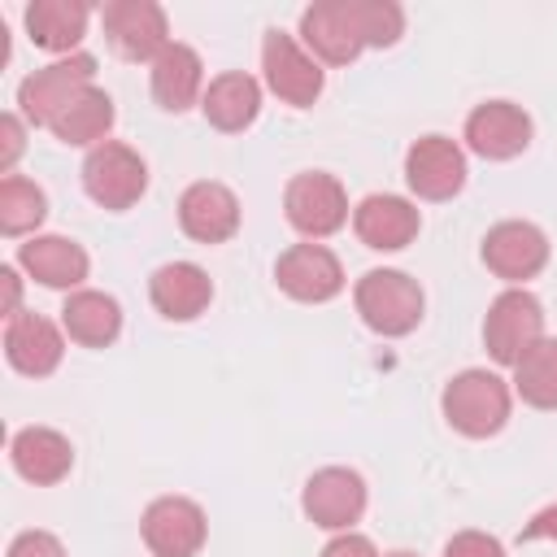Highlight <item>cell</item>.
<instances>
[{"label":"cell","mask_w":557,"mask_h":557,"mask_svg":"<svg viewBox=\"0 0 557 557\" xmlns=\"http://www.w3.org/2000/svg\"><path fill=\"white\" fill-rule=\"evenodd\" d=\"M61 352H65V339H61V331L48 318L26 313V309L9 318V326H4V357H9L13 370H22L30 379H44V374H52L61 366Z\"/></svg>","instance_id":"2e32d148"},{"label":"cell","mask_w":557,"mask_h":557,"mask_svg":"<svg viewBox=\"0 0 557 557\" xmlns=\"http://www.w3.org/2000/svg\"><path fill=\"white\" fill-rule=\"evenodd\" d=\"M83 187L104 209H131L148 187V165H144V157L135 148L104 139L83 161Z\"/></svg>","instance_id":"5b68a950"},{"label":"cell","mask_w":557,"mask_h":557,"mask_svg":"<svg viewBox=\"0 0 557 557\" xmlns=\"http://www.w3.org/2000/svg\"><path fill=\"white\" fill-rule=\"evenodd\" d=\"M9 457H13V470L30 483H61L74 466V448L61 431L52 426H26L13 435L9 444Z\"/></svg>","instance_id":"44dd1931"},{"label":"cell","mask_w":557,"mask_h":557,"mask_svg":"<svg viewBox=\"0 0 557 557\" xmlns=\"http://www.w3.org/2000/svg\"><path fill=\"white\" fill-rule=\"evenodd\" d=\"M444 557H505V548H500V540H492L483 531H457L444 544Z\"/></svg>","instance_id":"f546056e"},{"label":"cell","mask_w":557,"mask_h":557,"mask_svg":"<svg viewBox=\"0 0 557 557\" xmlns=\"http://www.w3.org/2000/svg\"><path fill=\"white\" fill-rule=\"evenodd\" d=\"M483 339H487V352L500 366H518L522 352L544 339V305L531 292H522V287L500 292L492 300V309H487Z\"/></svg>","instance_id":"3957f363"},{"label":"cell","mask_w":557,"mask_h":557,"mask_svg":"<svg viewBox=\"0 0 557 557\" xmlns=\"http://www.w3.org/2000/svg\"><path fill=\"white\" fill-rule=\"evenodd\" d=\"M483 261H487L492 274H500V278H509V283H522V278H531V274L544 270V261H548V239H544V231L531 226V222H500V226H492L487 239H483Z\"/></svg>","instance_id":"9a60e30c"},{"label":"cell","mask_w":557,"mask_h":557,"mask_svg":"<svg viewBox=\"0 0 557 557\" xmlns=\"http://www.w3.org/2000/svg\"><path fill=\"white\" fill-rule=\"evenodd\" d=\"M144 544L157 553V557H191L200 553L205 544V509L187 496H161L144 509Z\"/></svg>","instance_id":"30bf717a"},{"label":"cell","mask_w":557,"mask_h":557,"mask_svg":"<svg viewBox=\"0 0 557 557\" xmlns=\"http://www.w3.org/2000/svg\"><path fill=\"white\" fill-rule=\"evenodd\" d=\"M9 557H65V548L52 531H22L9 544Z\"/></svg>","instance_id":"4dcf8cb0"},{"label":"cell","mask_w":557,"mask_h":557,"mask_svg":"<svg viewBox=\"0 0 557 557\" xmlns=\"http://www.w3.org/2000/svg\"><path fill=\"white\" fill-rule=\"evenodd\" d=\"M357 13H361V35L370 48H387L405 30V13L392 0H357Z\"/></svg>","instance_id":"f1b7e54d"},{"label":"cell","mask_w":557,"mask_h":557,"mask_svg":"<svg viewBox=\"0 0 557 557\" xmlns=\"http://www.w3.org/2000/svg\"><path fill=\"white\" fill-rule=\"evenodd\" d=\"M44 213H48L44 191L22 174H4V183H0V231L4 235H26L44 222Z\"/></svg>","instance_id":"83f0119b"},{"label":"cell","mask_w":557,"mask_h":557,"mask_svg":"<svg viewBox=\"0 0 557 557\" xmlns=\"http://www.w3.org/2000/svg\"><path fill=\"white\" fill-rule=\"evenodd\" d=\"M104 35L126 61H157L170 48V26L152 0H113L104 4Z\"/></svg>","instance_id":"52a82bcc"},{"label":"cell","mask_w":557,"mask_h":557,"mask_svg":"<svg viewBox=\"0 0 557 557\" xmlns=\"http://www.w3.org/2000/svg\"><path fill=\"white\" fill-rule=\"evenodd\" d=\"M61 322H65L70 339H78L87 348H104L122 331V309L104 292H74L65 300V309H61Z\"/></svg>","instance_id":"cb8c5ba5"},{"label":"cell","mask_w":557,"mask_h":557,"mask_svg":"<svg viewBox=\"0 0 557 557\" xmlns=\"http://www.w3.org/2000/svg\"><path fill=\"white\" fill-rule=\"evenodd\" d=\"M540 535L557 540V505H548V509H540V513L531 518V527H527V540H540Z\"/></svg>","instance_id":"836d02e7"},{"label":"cell","mask_w":557,"mask_h":557,"mask_svg":"<svg viewBox=\"0 0 557 557\" xmlns=\"http://www.w3.org/2000/svg\"><path fill=\"white\" fill-rule=\"evenodd\" d=\"M200 83H205V70H200V57L187 44H170L152 61V96L170 113H183L187 104H196Z\"/></svg>","instance_id":"7402d4cb"},{"label":"cell","mask_w":557,"mask_h":557,"mask_svg":"<svg viewBox=\"0 0 557 557\" xmlns=\"http://www.w3.org/2000/svg\"><path fill=\"white\" fill-rule=\"evenodd\" d=\"M26 30L48 52H70L87 30V4L83 0H35L26 9ZM74 57V52H70Z\"/></svg>","instance_id":"d4e9b609"},{"label":"cell","mask_w":557,"mask_h":557,"mask_svg":"<svg viewBox=\"0 0 557 557\" xmlns=\"http://www.w3.org/2000/svg\"><path fill=\"white\" fill-rule=\"evenodd\" d=\"M466 144L487 161H509L531 144V117L509 100H487L466 117Z\"/></svg>","instance_id":"5bb4252c"},{"label":"cell","mask_w":557,"mask_h":557,"mask_svg":"<svg viewBox=\"0 0 557 557\" xmlns=\"http://www.w3.org/2000/svg\"><path fill=\"white\" fill-rule=\"evenodd\" d=\"M305 513L326 531H348L366 509V483L348 466H326L305 483Z\"/></svg>","instance_id":"8fae6325"},{"label":"cell","mask_w":557,"mask_h":557,"mask_svg":"<svg viewBox=\"0 0 557 557\" xmlns=\"http://www.w3.org/2000/svg\"><path fill=\"white\" fill-rule=\"evenodd\" d=\"M444 418L461 431V435H496L509 418V387L500 374L492 370H461L448 387H444Z\"/></svg>","instance_id":"6da1fadb"},{"label":"cell","mask_w":557,"mask_h":557,"mask_svg":"<svg viewBox=\"0 0 557 557\" xmlns=\"http://www.w3.org/2000/svg\"><path fill=\"white\" fill-rule=\"evenodd\" d=\"M357 313L379 335H409L422 318V287L400 270H370L357 283Z\"/></svg>","instance_id":"7a4b0ae2"},{"label":"cell","mask_w":557,"mask_h":557,"mask_svg":"<svg viewBox=\"0 0 557 557\" xmlns=\"http://www.w3.org/2000/svg\"><path fill=\"white\" fill-rule=\"evenodd\" d=\"M148 296H152L157 313H165V318H174V322H191L196 313L209 309L213 283H209V274H205L200 265H191V261H170V265H161V270L152 274Z\"/></svg>","instance_id":"d6986e66"},{"label":"cell","mask_w":557,"mask_h":557,"mask_svg":"<svg viewBox=\"0 0 557 557\" xmlns=\"http://www.w3.org/2000/svg\"><path fill=\"white\" fill-rule=\"evenodd\" d=\"M17 157H22V122L13 113H4L0 117V170L9 174Z\"/></svg>","instance_id":"1f68e13d"},{"label":"cell","mask_w":557,"mask_h":557,"mask_svg":"<svg viewBox=\"0 0 557 557\" xmlns=\"http://www.w3.org/2000/svg\"><path fill=\"white\" fill-rule=\"evenodd\" d=\"M513 387L535 409H557V339H540L513 366Z\"/></svg>","instance_id":"4316f807"},{"label":"cell","mask_w":557,"mask_h":557,"mask_svg":"<svg viewBox=\"0 0 557 557\" xmlns=\"http://www.w3.org/2000/svg\"><path fill=\"white\" fill-rule=\"evenodd\" d=\"M300 35L313 48V57H322L331 65H348L366 48L357 0H322V4H309L300 13Z\"/></svg>","instance_id":"ba28073f"},{"label":"cell","mask_w":557,"mask_h":557,"mask_svg":"<svg viewBox=\"0 0 557 557\" xmlns=\"http://www.w3.org/2000/svg\"><path fill=\"white\" fill-rule=\"evenodd\" d=\"M17 265L44 287H78L87 278V252L65 235H30L17 248Z\"/></svg>","instance_id":"ffe728a7"},{"label":"cell","mask_w":557,"mask_h":557,"mask_svg":"<svg viewBox=\"0 0 557 557\" xmlns=\"http://www.w3.org/2000/svg\"><path fill=\"white\" fill-rule=\"evenodd\" d=\"M178 222L200 244H222L239 226V200L222 183H191L178 200Z\"/></svg>","instance_id":"e0dca14e"},{"label":"cell","mask_w":557,"mask_h":557,"mask_svg":"<svg viewBox=\"0 0 557 557\" xmlns=\"http://www.w3.org/2000/svg\"><path fill=\"white\" fill-rule=\"evenodd\" d=\"M352 226H357V235H361L366 248L396 252V248H405V244L418 235L422 218H418V209H413L409 200H400V196H366V200L357 205V213H352Z\"/></svg>","instance_id":"ac0fdd59"},{"label":"cell","mask_w":557,"mask_h":557,"mask_svg":"<svg viewBox=\"0 0 557 557\" xmlns=\"http://www.w3.org/2000/svg\"><path fill=\"white\" fill-rule=\"evenodd\" d=\"M387 557H418V553H405V548H400V553H387Z\"/></svg>","instance_id":"d590c367"},{"label":"cell","mask_w":557,"mask_h":557,"mask_svg":"<svg viewBox=\"0 0 557 557\" xmlns=\"http://www.w3.org/2000/svg\"><path fill=\"white\" fill-rule=\"evenodd\" d=\"M109 126H113V100L100 91V87H87V91H78L61 113H57V122L48 126L61 144H104V135H109Z\"/></svg>","instance_id":"484cf974"},{"label":"cell","mask_w":557,"mask_h":557,"mask_svg":"<svg viewBox=\"0 0 557 557\" xmlns=\"http://www.w3.org/2000/svg\"><path fill=\"white\" fill-rule=\"evenodd\" d=\"M405 178L422 200H448L466 183V157L448 135H422L405 152Z\"/></svg>","instance_id":"7c38bea8"},{"label":"cell","mask_w":557,"mask_h":557,"mask_svg":"<svg viewBox=\"0 0 557 557\" xmlns=\"http://www.w3.org/2000/svg\"><path fill=\"white\" fill-rule=\"evenodd\" d=\"M283 209L287 222L309 239H326L348 222V196L331 174H296L287 183Z\"/></svg>","instance_id":"8992f818"},{"label":"cell","mask_w":557,"mask_h":557,"mask_svg":"<svg viewBox=\"0 0 557 557\" xmlns=\"http://www.w3.org/2000/svg\"><path fill=\"white\" fill-rule=\"evenodd\" d=\"M322 557H379V548H374L366 535H357V531H339V535L322 548Z\"/></svg>","instance_id":"d6a6232c"},{"label":"cell","mask_w":557,"mask_h":557,"mask_svg":"<svg viewBox=\"0 0 557 557\" xmlns=\"http://www.w3.org/2000/svg\"><path fill=\"white\" fill-rule=\"evenodd\" d=\"M200 109H205V117L218 131H244L257 117V109H261V87L248 74H218L205 87Z\"/></svg>","instance_id":"603a6c76"},{"label":"cell","mask_w":557,"mask_h":557,"mask_svg":"<svg viewBox=\"0 0 557 557\" xmlns=\"http://www.w3.org/2000/svg\"><path fill=\"white\" fill-rule=\"evenodd\" d=\"M274 278L287 296L305 300V305H322L331 300L339 287H344V270H339V257L322 244H296L278 257L274 265Z\"/></svg>","instance_id":"4fadbf2b"},{"label":"cell","mask_w":557,"mask_h":557,"mask_svg":"<svg viewBox=\"0 0 557 557\" xmlns=\"http://www.w3.org/2000/svg\"><path fill=\"white\" fill-rule=\"evenodd\" d=\"M0 283H4V313H9V318H13V313H22V309H17V296H22L17 270H13V265H4V270H0Z\"/></svg>","instance_id":"e575fe53"},{"label":"cell","mask_w":557,"mask_h":557,"mask_svg":"<svg viewBox=\"0 0 557 557\" xmlns=\"http://www.w3.org/2000/svg\"><path fill=\"white\" fill-rule=\"evenodd\" d=\"M91 74H96V57H87V52L61 57V61L35 70L30 78H22L17 104H22V113H26L35 126H52L57 113H61L78 91L91 87Z\"/></svg>","instance_id":"277c9868"},{"label":"cell","mask_w":557,"mask_h":557,"mask_svg":"<svg viewBox=\"0 0 557 557\" xmlns=\"http://www.w3.org/2000/svg\"><path fill=\"white\" fill-rule=\"evenodd\" d=\"M261 70H265L270 91H274L278 100L296 104V109L313 104L318 91H322V70H318V61H313L292 35H283V30H270V35H265V44H261Z\"/></svg>","instance_id":"9c48e42d"}]
</instances>
